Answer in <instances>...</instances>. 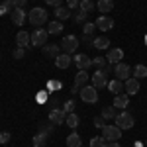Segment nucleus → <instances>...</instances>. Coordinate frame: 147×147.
I'll return each instance as SVG.
<instances>
[{
	"label": "nucleus",
	"instance_id": "1",
	"mask_svg": "<svg viewBox=\"0 0 147 147\" xmlns=\"http://www.w3.org/2000/svg\"><path fill=\"white\" fill-rule=\"evenodd\" d=\"M28 20L34 24V26H43V24L47 22V12L43 10V8H39V6H35V8H32L30 10V14H28Z\"/></svg>",
	"mask_w": 147,
	"mask_h": 147
},
{
	"label": "nucleus",
	"instance_id": "2",
	"mask_svg": "<svg viewBox=\"0 0 147 147\" xmlns=\"http://www.w3.org/2000/svg\"><path fill=\"white\" fill-rule=\"evenodd\" d=\"M79 94H80V100L86 102V104H96L98 102V88L96 86H88L86 84V86L80 88Z\"/></svg>",
	"mask_w": 147,
	"mask_h": 147
},
{
	"label": "nucleus",
	"instance_id": "3",
	"mask_svg": "<svg viewBox=\"0 0 147 147\" xmlns=\"http://www.w3.org/2000/svg\"><path fill=\"white\" fill-rule=\"evenodd\" d=\"M102 137H104L108 143H110V141H118V139L122 137V129L116 124L114 125H104V127H102Z\"/></svg>",
	"mask_w": 147,
	"mask_h": 147
},
{
	"label": "nucleus",
	"instance_id": "4",
	"mask_svg": "<svg viewBox=\"0 0 147 147\" xmlns=\"http://www.w3.org/2000/svg\"><path fill=\"white\" fill-rule=\"evenodd\" d=\"M114 120H116V125L120 129H131L134 127V116L129 112H120Z\"/></svg>",
	"mask_w": 147,
	"mask_h": 147
},
{
	"label": "nucleus",
	"instance_id": "5",
	"mask_svg": "<svg viewBox=\"0 0 147 147\" xmlns=\"http://www.w3.org/2000/svg\"><path fill=\"white\" fill-rule=\"evenodd\" d=\"M77 47H79V39L75 37V35H65L63 37V41H61V49H63V53H75L77 51Z\"/></svg>",
	"mask_w": 147,
	"mask_h": 147
},
{
	"label": "nucleus",
	"instance_id": "6",
	"mask_svg": "<svg viewBox=\"0 0 147 147\" xmlns=\"http://www.w3.org/2000/svg\"><path fill=\"white\" fill-rule=\"evenodd\" d=\"M47 35H49L47 30H43V28H35L34 34H32V45L43 47V45H45V41H47Z\"/></svg>",
	"mask_w": 147,
	"mask_h": 147
},
{
	"label": "nucleus",
	"instance_id": "7",
	"mask_svg": "<svg viewBox=\"0 0 147 147\" xmlns=\"http://www.w3.org/2000/svg\"><path fill=\"white\" fill-rule=\"evenodd\" d=\"M114 73H116V79H120V80H127L129 77H131L129 65H125V63H122V61L114 65Z\"/></svg>",
	"mask_w": 147,
	"mask_h": 147
},
{
	"label": "nucleus",
	"instance_id": "8",
	"mask_svg": "<svg viewBox=\"0 0 147 147\" xmlns=\"http://www.w3.org/2000/svg\"><path fill=\"white\" fill-rule=\"evenodd\" d=\"M65 120H67V112L63 110V108H53L51 112H49V122L55 125H61L65 124Z\"/></svg>",
	"mask_w": 147,
	"mask_h": 147
},
{
	"label": "nucleus",
	"instance_id": "9",
	"mask_svg": "<svg viewBox=\"0 0 147 147\" xmlns=\"http://www.w3.org/2000/svg\"><path fill=\"white\" fill-rule=\"evenodd\" d=\"M96 28L100 30V32H108V30H112L114 28V20L110 18V16H104V14H100L98 18H96Z\"/></svg>",
	"mask_w": 147,
	"mask_h": 147
},
{
	"label": "nucleus",
	"instance_id": "10",
	"mask_svg": "<svg viewBox=\"0 0 147 147\" xmlns=\"http://www.w3.org/2000/svg\"><path fill=\"white\" fill-rule=\"evenodd\" d=\"M92 86H96V88H104V86H108V75H104L102 69H98V71L92 75Z\"/></svg>",
	"mask_w": 147,
	"mask_h": 147
},
{
	"label": "nucleus",
	"instance_id": "11",
	"mask_svg": "<svg viewBox=\"0 0 147 147\" xmlns=\"http://www.w3.org/2000/svg\"><path fill=\"white\" fill-rule=\"evenodd\" d=\"M73 61H75V65H77L79 71H86L88 67H92V59H90V57H86L84 53H79Z\"/></svg>",
	"mask_w": 147,
	"mask_h": 147
},
{
	"label": "nucleus",
	"instance_id": "12",
	"mask_svg": "<svg viewBox=\"0 0 147 147\" xmlns=\"http://www.w3.org/2000/svg\"><path fill=\"white\" fill-rule=\"evenodd\" d=\"M124 90L127 92V96L137 94V92H139V80H137L136 77H129V79L124 82Z\"/></svg>",
	"mask_w": 147,
	"mask_h": 147
},
{
	"label": "nucleus",
	"instance_id": "13",
	"mask_svg": "<svg viewBox=\"0 0 147 147\" xmlns=\"http://www.w3.org/2000/svg\"><path fill=\"white\" fill-rule=\"evenodd\" d=\"M124 59V51L120 49V47H114V49H108V53H106V61L108 63H112V65H116V63H120Z\"/></svg>",
	"mask_w": 147,
	"mask_h": 147
},
{
	"label": "nucleus",
	"instance_id": "14",
	"mask_svg": "<svg viewBox=\"0 0 147 147\" xmlns=\"http://www.w3.org/2000/svg\"><path fill=\"white\" fill-rule=\"evenodd\" d=\"M71 63H73V59H71V55H69V53H61V55L55 57L57 69H69V67H71Z\"/></svg>",
	"mask_w": 147,
	"mask_h": 147
},
{
	"label": "nucleus",
	"instance_id": "15",
	"mask_svg": "<svg viewBox=\"0 0 147 147\" xmlns=\"http://www.w3.org/2000/svg\"><path fill=\"white\" fill-rule=\"evenodd\" d=\"M12 22L16 24V26H24V22L28 20V16H26V12H24V8H16V10L10 14Z\"/></svg>",
	"mask_w": 147,
	"mask_h": 147
},
{
	"label": "nucleus",
	"instance_id": "16",
	"mask_svg": "<svg viewBox=\"0 0 147 147\" xmlns=\"http://www.w3.org/2000/svg\"><path fill=\"white\" fill-rule=\"evenodd\" d=\"M16 43H18V47H26L32 45V35L26 34V32H18V35H16Z\"/></svg>",
	"mask_w": 147,
	"mask_h": 147
},
{
	"label": "nucleus",
	"instance_id": "17",
	"mask_svg": "<svg viewBox=\"0 0 147 147\" xmlns=\"http://www.w3.org/2000/svg\"><path fill=\"white\" fill-rule=\"evenodd\" d=\"M127 104H129V96L127 94H116L114 96V106L116 108H120V110H124V108H127Z\"/></svg>",
	"mask_w": 147,
	"mask_h": 147
},
{
	"label": "nucleus",
	"instance_id": "18",
	"mask_svg": "<svg viewBox=\"0 0 147 147\" xmlns=\"http://www.w3.org/2000/svg\"><path fill=\"white\" fill-rule=\"evenodd\" d=\"M88 79H90V75H88L86 71H79V73L75 75V86H79V88H82V86H86V82H88Z\"/></svg>",
	"mask_w": 147,
	"mask_h": 147
},
{
	"label": "nucleus",
	"instance_id": "19",
	"mask_svg": "<svg viewBox=\"0 0 147 147\" xmlns=\"http://www.w3.org/2000/svg\"><path fill=\"white\" fill-rule=\"evenodd\" d=\"M108 88H110V92H112L114 96L116 94H120V92L124 90V82L120 79H116V80H108Z\"/></svg>",
	"mask_w": 147,
	"mask_h": 147
},
{
	"label": "nucleus",
	"instance_id": "20",
	"mask_svg": "<svg viewBox=\"0 0 147 147\" xmlns=\"http://www.w3.org/2000/svg\"><path fill=\"white\" fill-rule=\"evenodd\" d=\"M96 8H98L104 16H108V12H112V8H114V2L112 0H98Z\"/></svg>",
	"mask_w": 147,
	"mask_h": 147
},
{
	"label": "nucleus",
	"instance_id": "21",
	"mask_svg": "<svg viewBox=\"0 0 147 147\" xmlns=\"http://www.w3.org/2000/svg\"><path fill=\"white\" fill-rule=\"evenodd\" d=\"M80 145H82V139H80L79 134H77V131L69 134V137H67V147H80Z\"/></svg>",
	"mask_w": 147,
	"mask_h": 147
},
{
	"label": "nucleus",
	"instance_id": "22",
	"mask_svg": "<svg viewBox=\"0 0 147 147\" xmlns=\"http://www.w3.org/2000/svg\"><path fill=\"white\" fill-rule=\"evenodd\" d=\"M59 51H61V45H55V43H53V45H43V53H45L47 57H53V59H55L57 55H61V53H59Z\"/></svg>",
	"mask_w": 147,
	"mask_h": 147
},
{
	"label": "nucleus",
	"instance_id": "23",
	"mask_svg": "<svg viewBox=\"0 0 147 147\" xmlns=\"http://www.w3.org/2000/svg\"><path fill=\"white\" fill-rule=\"evenodd\" d=\"M92 47H96V49H108L110 47V39L108 37H94V41H92Z\"/></svg>",
	"mask_w": 147,
	"mask_h": 147
},
{
	"label": "nucleus",
	"instance_id": "24",
	"mask_svg": "<svg viewBox=\"0 0 147 147\" xmlns=\"http://www.w3.org/2000/svg\"><path fill=\"white\" fill-rule=\"evenodd\" d=\"M47 32H49V35H59L61 32H63V24L59 22H49V26H47Z\"/></svg>",
	"mask_w": 147,
	"mask_h": 147
},
{
	"label": "nucleus",
	"instance_id": "25",
	"mask_svg": "<svg viewBox=\"0 0 147 147\" xmlns=\"http://www.w3.org/2000/svg\"><path fill=\"white\" fill-rule=\"evenodd\" d=\"M116 116H118V114H116V106H114V104L102 108V118H104V120H114Z\"/></svg>",
	"mask_w": 147,
	"mask_h": 147
},
{
	"label": "nucleus",
	"instance_id": "26",
	"mask_svg": "<svg viewBox=\"0 0 147 147\" xmlns=\"http://www.w3.org/2000/svg\"><path fill=\"white\" fill-rule=\"evenodd\" d=\"M134 77H136L137 80L145 79V77H147V67H145V65H136V67H134Z\"/></svg>",
	"mask_w": 147,
	"mask_h": 147
},
{
	"label": "nucleus",
	"instance_id": "27",
	"mask_svg": "<svg viewBox=\"0 0 147 147\" xmlns=\"http://www.w3.org/2000/svg\"><path fill=\"white\" fill-rule=\"evenodd\" d=\"M79 122H80V118H79V116H77L75 112L67 114V120H65V124H69V127H73V129H75V127L79 125Z\"/></svg>",
	"mask_w": 147,
	"mask_h": 147
},
{
	"label": "nucleus",
	"instance_id": "28",
	"mask_svg": "<svg viewBox=\"0 0 147 147\" xmlns=\"http://www.w3.org/2000/svg\"><path fill=\"white\" fill-rule=\"evenodd\" d=\"M45 143H47V136L45 134H35L34 136V147H45Z\"/></svg>",
	"mask_w": 147,
	"mask_h": 147
},
{
	"label": "nucleus",
	"instance_id": "29",
	"mask_svg": "<svg viewBox=\"0 0 147 147\" xmlns=\"http://www.w3.org/2000/svg\"><path fill=\"white\" fill-rule=\"evenodd\" d=\"M55 16L59 18V20H67L69 16H71V12H69L67 6H57L55 8Z\"/></svg>",
	"mask_w": 147,
	"mask_h": 147
},
{
	"label": "nucleus",
	"instance_id": "30",
	"mask_svg": "<svg viewBox=\"0 0 147 147\" xmlns=\"http://www.w3.org/2000/svg\"><path fill=\"white\" fill-rule=\"evenodd\" d=\"M96 30H98V28H96V24H94V22H86V24H84V28H82V32H84V37H92Z\"/></svg>",
	"mask_w": 147,
	"mask_h": 147
},
{
	"label": "nucleus",
	"instance_id": "31",
	"mask_svg": "<svg viewBox=\"0 0 147 147\" xmlns=\"http://www.w3.org/2000/svg\"><path fill=\"white\" fill-rule=\"evenodd\" d=\"M79 8H80L82 12H86V14H90V12L94 10V2H92V0H80Z\"/></svg>",
	"mask_w": 147,
	"mask_h": 147
},
{
	"label": "nucleus",
	"instance_id": "32",
	"mask_svg": "<svg viewBox=\"0 0 147 147\" xmlns=\"http://www.w3.org/2000/svg\"><path fill=\"white\" fill-rule=\"evenodd\" d=\"M108 145V141H106V139H104V137H92L90 139V147H106Z\"/></svg>",
	"mask_w": 147,
	"mask_h": 147
},
{
	"label": "nucleus",
	"instance_id": "33",
	"mask_svg": "<svg viewBox=\"0 0 147 147\" xmlns=\"http://www.w3.org/2000/svg\"><path fill=\"white\" fill-rule=\"evenodd\" d=\"M2 6H4V10L8 12V14H12V12L18 8V6H16V0H4V2H2Z\"/></svg>",
	"mask_w": 147,
	"mask_h": 147
},
{
	"label": "nucleus",
	"instance_id": "34",
	"mask_svg": "<svg viewBox=\"0 0 147 147\" xmlns=\"http://www.w3.org/2000/svg\"><path fill=\"white\" fill-rule=\"evenodd\" d=\"M92 65L98 69H104L108 65V61H106V57H96V59H92Z\"/></svg>",
	"mask_w": 147,
	"mask_h": 147
},
{
	"label": "nucleus",
	"instance_id": "35",
	"mask_svg": "<svg viewBox=\"0 0 147 147\" xmlns=\"http://www.w3.org/2000/svg\"><path fill=\"white\" fill-rule=\"evenodd\" d=\"M86 18H88V14H86V12H82V10H79L77 12V14H75V22L77 24H86Z\"/></svg>",
	"mask_w": 147,
	"mask_h": 147
},
{
	"label": "nucleus",
	"instance_id": "36",
	"mask_svg": "<svg viewBox=\"0 0 147 147\" xmlns=\"http://www.w3.org/2000/svg\"><path fill=\"white\" fill-rule=\"evenodd\" d=\"M63 110H65L67 114L75 112V100H69V102H65V106H63Z\"/></svg>",
	"mask_w": 147,
	"mask_h": 147
},
{
	"label": "nucleus",
	"instance_id": "37",
	"mask_svg": "<svg viewBox=\"0 0 147 147\" xmlns=\"http://www.w3.org/2000/svg\"><path fill=\"white\" fill-rule=\"evenodd\" d=\"M80 0H67V8L69 10H75V8H79Z\"/></svg>",
	"mask_w": 147,
	"mask_h": 147
},
{
	"label": "nucleus",
	"instance_id": "38",
	"mask_svg": "<svg viewBox=\"0 0 147 147\" xmlns=\"http://www.w3.org/2000/svg\"><path fill=\"white\" fill-rule=\"evenodd\" d=\"M24 55H26V49H24V47H18V49L14 51V59H22Z\"/></svg>",
	"mask_w": 147,
	"mask_h": 147
},
{
	"label": "nucleus",
	"instance_id": "39",
	"mask_svg": "<svg viewBox=\"0 0 147 147\" xmlns=\"http://www.w3.org/2000/svg\"><path fill=\"white\" fill-rule=\"evenodd\" d=\"M8 141H10V134H8V131H2V134H0V143L6 145Z\"/></svg>",
	"mask_w": 147,
	"mask_h": 147
},
{
	"label": "nucleus",
	"instance_id": "40",
	"mask_svg": "<svg viewBox=\"0 0 147 147\" xmlns=\"http://www.w3.org/2000/svg\"><path fill=\"white\" fill-rule=\"evenodd\" d=\"M104 122H106V120H104V118H102V116H98V118H94V125H96V127H104Z\"/></svg>",
	"mask_w": 147,
	"mask_h": 147
},
{
	"label": "nucleus",
	"instance_id": "41",
	"mask_svg": "<svg viewBox=\"0 0 147 147\" xmlns=\"http://www.w3.org/2000/svg\"><path fill=\"white\" fill-rule=\"evenodd\" d=\"M45 4H49V6L57 8V6H61V4H63V0H45Z\"/></svg>",
	"mask_w": 147,
	"mask_h": 147
},
{
	"label": "nucleus",
	"instance_id": "42",
	"mask_svg": "<svg viewBox=\"0 0 147 147\" xmlns=\"http://www.w3.org/2000/svg\"><path fill=\"white\" fill-rule=\"evenodd\" d=\"M47 100V92H39L37 94V102H45Z\"/></svg>",
	"mask_w": 147,
	"mask_h": 147
},
{
	"label": "nucleus",
	"instance_id": "43",
	"mask_svg": "<svg viewBox=\"0 0 147 147\" xmlns=\"http://www.w3.org/2000/svg\"><path fill=\"white\" fill-rule=\"evenodd\" d=\"M59 86H61V84H59V82H53V80L47 84V88H49V90H53V88H59Z\"/></svg>",
	"mask_w": 147,
	"mask_h": 147
},
{
	"label": "nucleus",
	"instance_id": "44",
	"mask_svg": "<svg viewBox=\"0 0 147 147\" xmlns=\"http://www.w3.org/2000/svg\"><path fill=\"white\" fill-rule=\"evenodd\" d=\"M26 2H28V0H16V6H18V8H24Z\"/></svg>",
	"mask_w": 147,
	"mask_h": 147
},
{
	"label": "nucleus",
	"instance_id": "45",
	"mask_svg": "<svg viewBox=\"0 0 147 147\" xmlns=\"http://www.w3.org/2000/svg\"><path fill=\"white\" fill-rule=\"evenodd\" d=\"M106 147H122V145H120L118 141H110V143H108V145H106Z\"/></svg>",
	"mask_w": 147,
	"mask_h": 147
},
{
	"label": "nucleus",
	"instance_id": "46",
	"mask_svg": "<svg viewBox=\"0 0 147 147\" xmlns=\"http://www.w3.org/2000/svg\"><path fill=\"white\" fill-rule=\"evenodd\" d=\"M2 14H6V10H4V6L0 4V16H2Z\"/></svg>",
	"mask_w": 147,
	"mask_h": 147
},
{
	"label": "nucleus",
	"instance_id": "47",
	"mask_svg": "<svg viewBox=\"0 0 147 147\" xmlns=\"http://www.w3.org/2000/svg\"><path fill=\"white\" fill-rule=\"evenodd\" d=\"M145 43H147V37H145Z\"/></svg>",
	"mask_w": 147,
	"mask_h": 147
},
{
	"label": "nucleus",
	"instance_id": "48",
	"mask_svg": "<svg viewBox=\"0 0 147 147\" xmlns=\"http://www.w3.org/2000/svg\"><path fill=\"white\" fill-rule=\"evenodd\" d=\"M145 143H147V141H145Z\"/></svg>",
	"mask_w": 147,
	"mask_h": 147
}]
</instances>
